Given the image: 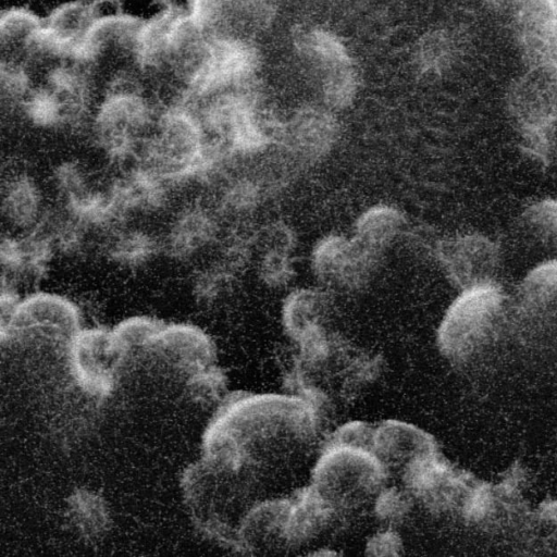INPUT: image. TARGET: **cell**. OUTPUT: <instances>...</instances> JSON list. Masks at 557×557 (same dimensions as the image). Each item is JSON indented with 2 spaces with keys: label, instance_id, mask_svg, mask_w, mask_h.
Returning <instances> with one entry per match:
<instances>
[{
  "label": "cell",
  "instance_id": "cell-6",
  "mask_svg": "<svg viewBox=\"0 0 557 557\" xmlns=\"http://www.w3.org/2000/svg\"><path fill=\"white\" fill-rule=\"evenodd\" d=\"M158 114L139 92L133 89L112 91L95 115V141L112 159L132 160Z\"/></svg>",
  "mask_w": 557,
  "mask_h": 557
},
{
  "label": "cell",
  "instance_id": "cell-19",
  "mask_svg": "<svg viewBox=\"0 0 557 557\" xmlns=\"http://www.w3.org/2000/svg\"><path fill=\"white\" fill-rule=\"evenodd\" d=\"M157 248L152 237L138 230H116L108 240V252L124 265H138L151 257Z\"/></svg>",
  "mask_w": 557,
  "mask_h": 557
},
{
  "label": "cell",
  "instance_id": "cell-7",
  "mask_svg": "<svg viewBox=\"0 0 557 557\" xmlns=\"http://www.w3.org/2000/svg\"><path fill=\"white\" fill-rule=\"evenodd\" d=\"M81 330L78 308L53 293L37 292L20 298L1 320V336L8 339L42 337L70 344Z\"/></svg>",
  "mask_w": 557,
  "mask_h": 557
},
{
  "label": "cell",
  "instance_id": "cell-25",
  "mask_svg": "<svg viewBox=\"0 0 557 557\" xmlns=\"http://www.w3.org/2000/svg\"><path fill=\"white\" fill-rule=\"evenodd\" d=\"M397 222V215L388 209L370 211L360 222V234L364 237L363 245L380 244L389 236Z\"/></svg>",
  "mask_w": 557,
  "mask_h": 557
},
{
  "label": "cell",
  "instance_id": "cell-11",
  "mask_svg": "<svg viewBox=\"0 0 557 557\" xmlns=\"http://www.w3.org/2000/svg\"><path fill=\"white\" fill-rule=\"evenodd\" d=\"M371 450L388 473L401 475L416 462L438 453L431 434L395 419L385 420L374 428Z\"/></svg>",
  "mask_w": 557,
  "mask_h": 557
},
{
  "label": "cell",
  "instance_id": "cell-3",
  "mask_svg": "<svg viewBox=\"0 0 557 557\" xmlns=\"http://www.w3.org/2000/svg\"><path fill=\"white\" fill-rule=\"evenodd\" d=\"M218 154L194 111L178 104L158 114L131 166L170 186L205 177L216 165Z\"/></svg>",
  "mask_w": 557,
  "mask_h": 557
},
{
  "label": "cell",
  "instance_id": "cell-21",
  "mask_svg": "<svg viewBox=\"0 0 557 557\" xmlns=\"http://www.w3.org/2000/svg\"><path fill=\"white\" fill-rule=\"evenodd\" d=\"M162 325L161 321L149 317H132L120 322L112 333L122 350L127 354L138 347L147 348Z\"/></svg>",
  "mask_w": 557,
  "mask_h": 557
},
{
  "label": "cell",
  "instance_id": "cell-27",
  "mask_svg": "<svg viewBox=\"0 0 557 557\" xmlns=\"http://www.w3.org/2000/svg\"><path fill=\"white\" fill-rule=\"evenodd\" d=\"M403 542L395 529L385 528L368 540L366 554L369 556H398Z\"/></svg>",
  "mask_w": 557,
  "mask_h": 557
},
{
  "label": "cell",
  "instance_id": "cell-24",
  "mask_svg": "<svg viewBox=\"0 0 557 557\" xmlns=\"http://www.w3.org/2000/svg\"><path fill=\"white\" fill-rule=\"evenodd\" d=\"M525 222L539 236L557 248V199H544L524 212Z\"/></svg>",
  "mask_w": 557,
  "mask_h": 557
},
{
  "label": "cell",
  "instance_id": "cell-5",
  "mask_svg": "<svg viewBox=\"0 0 557 557\" xmlns=\"http://www.w3.org/2000/svg\"><path fill=\"white\" fill-rule=\"evenodd\" d=\"M504 300L494 282L465 289L441 323L437 339L443 355L456 362L468 359L493 331Z\"/></svg>",
  "mask_w": 557,
  "mask_h": 557
},
{
  "label": "cell",
  "instance_id": "cell-20",
  "mask_svg": "<svg viewBox=\"0 0 557 557\" xmlns=\"http://www.w3.org/2000/svg\"><path fill=\"white\" fill-rule=\"evenodd\" d=\"M414 502L408 491L395 486L385 487L373 504L374 513L385 528L395 529L407 521Z\"/></svg>",
  "mask_w": 557,
  "mask_h": 557
},
{
  "label": "cell",
  "instance_id": "cell-9",
  "mask_svg": "<svg viewBox=\"0 0 557 557\" xmlns=\"http://www.w3.org/2000/svg\"><path fill=\"white\" fill-rule=\"evenodd\" d=\"M72 373L88 394L107 396L113 389L116 368L125 352L112 330L81 329L67 346Z\"/></svg>",
  "mask_w": 557,
  "mask_h": 557
},
{
  "label": "cell",
  "instance_id": "cell-23",
  "mask_svg": "<svg viewBox=\"0 0 557 557\" xmlns=\"http://www.w3.org/2000/svg\"><path fill=\"white\" fill-rule=\"evenodd\" d=\"M524 135V149L541 163L557 162V114Z\"/></svg>",
  "mask_w": 557,
  "mask_h": 557
},
{
  "label": "cell",
  "instance_id": "cell-15",
  "mask_svg": "<svg viewBox=\"0 0 557 557\" xmlns=\"http://www.w3.org/2000/svg\"><path fill=\"white\" fill-rule=\"evenodd\" d=\"M214 221L201 207L181 213L170 230L168 246L173 255L187 258L198 252L212 239Z\"/></svg>",
  "mask_w": 557,
  "mask_h": 557
},
{
  "label": "cell",
  "instance_id": "cell-26",
  "mask_svg": "<svg viewBox=\"0 0 557 557\" xmlns=\"http://www.w3.org/2000/svg\"><path fill=\"white\" fill-rule=\"evenodd\" d=\"M374 428L361 421L348 422L339 426L329 443L366 447L371 449Z\"/></svg>",
  "mask_w": 557,
  "mask_h": 557
},
{
  "label": "cell",
  "instance_id": "cell-2",
  "mask_svg": "<svg viewBox=\"0 0 557 557\" xmlns=\"http://www.w3.org/2000/svg\"><path fill=\"white\" fill-rule=\"evenodd\" d=\"M298 348L289 385L325 421L337 406L367 392L381 372L377 357L354 349L325 330L298 343Z\"/></svg>",
  "mask_w": 557,
  "mask_h": 557
},
{
  "label": "cell",
  "instance_id": "cell-8",
  "mask_svg": "<svg viewBox=\"0 0 557 557\" xmlns=\"http://www.w3.org/2000/svg\"><path fill=\"white\" fill-rule=\"evenodd\" d=\"M401 478L414 505L437 515L456 510L463 513L478 486L438 453L416 462Z\"/></svg>",
  "mask_w": 557,
  "mask_h": 557
},
{
  "label": "cell",
  "instance_id": "cell-10",
  "mask_svg": "<svg viewBox=\"0 0 557 557\" xmlns=\"http://www.w3.org/2000/svg\"><path fill=\"white\" fill-rule=\"evenodd\" d=\"M292 498L253 503L236 527L238 552L249 555H276L292 552L289 515Z\"/></svg>",
  "mask_w": 557,
  "mask_h": 557
},
{
  "label": "cell",
  "instance_id": "cell-17",
  "mask_svg": "<svg viewBox=\"0 0 557 557\" xmlns=\"http://www.w3.org/2000/svg\"><path fill=\"white\" fill-rule=\"evenodd\" d=\"M322 299L314 293L301 292L293 295L284 308V324L298 343L324 331Z\"/></svg>",
  "mask_w": 557,
  "mask_h": 557
},
{
  "label": "cell",
  "instance_id": "cell-12",
  "mask_svg": "<svg viewBox=\"0 0 557 557\" xmlns=\"http://www.w3.org/2000/svg\"><path fill=\"white\" fill-rule=\"evenodd\" d=\"M440 257L451 280L467 289L493 282L499 256L495 243L473 234L443 243Z\"/></svg>",
  "mask_w": 557,
  "mask_h": 557
},
{
  "label": "cell",
  "instance_id": "cell-4",
  "mask_svg": "<svg viewBox=\"0 0 557 557\" xmlns=\"http://www.w3.org/2000/svg\"><path fill=\"white\" fill-rule=\"evenodd\" d=\"M388 475L370 448L327 443L312 469L310 486L355 519L373 507Z\"/></svg>",
  "mask_w": 557,
  "mask_h": 557
},
{
  "label": "cell",
  "instance_id": "cell-16",
  "mask_svg": "<svg viewBox=\"0 0 557 557\" xmlns=\"http://www.w3.org/2000/svg\"><path fill=\"white\" fill-rule=\"evenodd\" d=\"M67 513L73 527L87 540L98 539L108 531V507L96 493L84 488L75 491L69 498Z\"/></svg>",
  "mask_w": 557,
  "mask_h": 557
},
{
  "label": "cell",
  "instance_id": "cell-18",
  "mask_svg": "<svg viewBox=\"0 0 557 557\" xmlns=\"http://www.w3.org/2000/svg\"><path fill=\"white\" fill-rule=\"evenodd\" d=\"M520 297L530 307L557 304V260L543 262L532 269L520 285Z\"/></svg>",
  "mask_w": 557,
  "mask_h": 557
},
{
  "label": "cell",
  "instance_id": "cell-22",
  "mask_svg": "<svg viewBox=\"0 0 557 557\" xmlns=\"http://www.w3.org/2000/svg\"><path fill=\"white\" fill-rule=\"evenodd\" d=\"M188 388L191 397L208 405L223 401L226 398L225 375L214 364L190 374Z\"/></svg>",
  "mask_w": 557,
  "mask_h": 557
},
{
  "label": "cell",
  "instance_id": "cell-1",
  "mask_svg": "<svg viewBox=\"0 0 557 557\" xmlns=\"http://www.w3.org/2000/svg\"><path fill=\"white\" fill-rule=\"evenodd\" d=\"M324 422L295 394H234L222 401L205 433L201 460L249 504L262 483L310 458Z\"/></svg>",
  "mask_w": 557,
  "mask_h": 557
},
{
  "label": "cell",
  "instance_id": "cell-14",
  "mask_svg": "<svg viewBox=\"0 0 557 557\" xmlns=\"http://www.w3.org/2000/svg\"><path fill=\"white\" fill-rule=\"evenodd\" d=\"M2 215L20 234L39 228L45 220L41 193L27 175H17L7 183L2 193Z\"/></svg>",
  "mask_w": 557,
  "mask_h": 557
},
{
  "label": "cell",
  "instance_id": "cell-13",
  "mask_svg": "<svg viewBox=\"0 0 557 557\" xmlns=\"http://www.w3.org/2000/svg\"><path fill=\"white\" fill-rule=\"evenodd\" d=\"M147 348L163 354L189 374L213 364L215 357L210 337L199 327L185 323H163Z\"/></svg>",
  "mask_w": 557,
  "mask_h": 557
}]
</instances>
